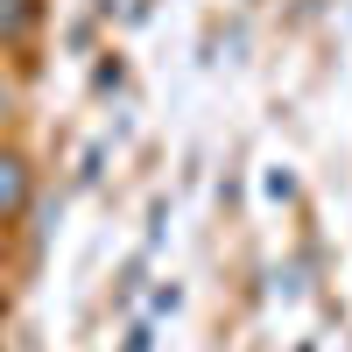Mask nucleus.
Wrapping results in <instances>:
<instances>
[{
    "mask_svg": "<svg viewBox=\"0 0 352 352\" xmlns=\"http://www.w3.org/2000/svg\"><path fill=\"white\" fill-rule=\"evenodd\" d=\"M21 197H28V176H21V162H14V155H0V212H14Z\"/></svg>",
    "mask_w": 352,
    "mask_h": 352,
    "instance_id": "nucleus-1",
    "label": "nucleus"
}]
</instances>
